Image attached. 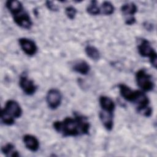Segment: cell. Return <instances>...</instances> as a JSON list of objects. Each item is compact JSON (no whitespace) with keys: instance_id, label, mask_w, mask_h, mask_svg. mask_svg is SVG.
Returning a JSON list of instances; mask_svg holds the SVG:
<instances>
[{"instance_id":"cell-1","label":"cell","mask_w":157,"mask_h":157,"mask_svg":"<svg viewBox=\"0 0 157 157\" xmlns=\"http://www.w3.org/2000/svg\"><path fill=\"white\" fill-rule=\"evenodd\" d=\"M53 127L63 137H75L88 134L90 124L86 117L75 114L74 117H66L61 121H54Z\"/></svg>"},{"instance_id":"cell-2","label":"cell","mask_w":157,"mask_h":157,"mask_svg":"<svg viewBox=\"0 0 157 157\" xmlns=\"http://www.w3.org/2000/svg\"><path fill=\"white\" fill-rule=\"evenodd\" d=\"M137 85L144 91H150L155 87V83L151 75L148 74L145 69H140L136 73Z\"/></svg>"},{"instance_id":"cell-3","label":"cell","mask_w":157,"mask_h":157,"mask_svg":"<svg viewBox=\"0 0 157 157\" xmlns=\"http://www.w3.org/2000/svg\"><path fill=\"white\" fill-rule=\"evenodd\" d=\"M137 48L140 55L142 57H148L150 58L151 64L154 68H156L157 55L156 52L151 47L150 42L145 39H142L137 46Z\"/></svg>"},{"instance_id":"cell-4","label":"cell","mask_w":157,"mask_h":157,"mask_svg":"<svg viewBox=\"0 0 157 157\" xmlns=\"http://www.w3.org/2000/svg\"><path fill=\"white\" fill-rule=\"evenodd\" d=\"M62 95L61 92L56 88H52L48 90L46 96V102L48 107L55 110L61 104Z\"/></svg>"},{"instance_id":"cell-5","label":"cell","mask_w":157,"mask_h":157,"mask_svg":"<svg viewBox=\"0 0 157 157\" xmlns=\"http://www.w3.org/2000/svg\"><path fill=\"white\" fill-rule=\"evenodd\" d=\"M14 22L20 28L29 29L33 26V22L29 14L25 10L12 15Z\"/></svg>"},{"instance_id":"cell-6","label":"cell","mask_w":157,"mask_h":157,"mask_svg":"<svg viewBox=\"0 0 157 157\" xmlns=\"http://www.w3.org/2000/svg\"><path fill=\"white\" fill-rule=\"evenodd\" d=\"M3 110L15 119L20 118L23 113L19 103L13 99H9L6 101Z\"/></svg>"},{"instance_id":"cell-7","label":"cell","mask_w":157,"mask_h":157,"mask_svg":"<svg viewBox=\"0 0 157 157\" xmlns=\"http://www.w3.org/2000/svg\"><path fill=\"white\" fill-rule=\"evenodd\" d=\"M19 45L22 51L28 56H33L37 52V47L33 40L26 37H21L18 39Z\"/></svg>"},{"instance_id":"cell-8","label":"cell","mask_w":157,"mask_h":157,"mask_svg":"<svg viewBox=\"0 0 157 157\" xmlns=\"http://www.w3.org/2000/svg\"><path fill=\"white\" fill-rule=\"evenodd\" d=\"M19 85L23 91L29 96L34 94L37 89V87L33 80L29 79L26 75H21L20 77Z\"/></svg>"},{"instance_id":"cell-9","label":"cell","mask_w":157,"mask_h":157,"mask_svg":"<svg viewBox=\"0 0 157 157\" xmlns=\"http://www.w3.org/2000/svg\"><path fill=\"white\" fill-rule=\"evenodd\" d=\"M99 119L107 131H111L113 127V112L101 110L99 113Z\"/></svg>"},{"instance_id":"cell-10","label":"cell","mask_w":157,"mask_h":157,"mask_svg":"<svg viewBox=\"0 0 157 157\" xmlns=\"http://www.w3.org/2000/svg\"><path fill=\"white\" fill-rule=\"evenodd\" d=\"M23 141L26 148L33 152L37 151L39 148V141L33 135L31 134H25L23 137Z\"/></svg>"},{"instance_id":"cell-11","label":"cell","mask_w":157,"mask_h":157,"mask_svg":"<svg viewBox=\"0 0 157 157\" xmlns=\"http://www.w3.org/2000/svg\"><path fill=\"white\" fill-rule=\"evenodd\" d=\"M132 102H134L137 106V107H145L149 105V99L143 91L140 90H134V95Z\"/></svg>"},{"instance_id":"cell-12","label":"cell","mask_w":157,"mask_h":157,"mask_svg":"<svg viewBox=\"0 0 157 157\" xmlns=\"http://www.w3.org/2000/svg\"><path fill=\"white\" fill-rule=\"evenodd\" d=\"M72 68L74 71L82 75L88 74L91 69L89 64L86 61L82 59L75 61L74 63Z\"/></svg>"},{"instance_id":"cell-13","label":"cell","mask_w":157,"mask_h":157,"mask_svg":"<svg viewBox=\"0 0 157 157\" xmlns=\"http://www.w3.org/2000/svg\"><path fill=\"white\" fill-rule=\"evenodd\" d=\"M99 105L101 110L109 112H113L115 109V104L113 101L108 96H101L99 98Z\"/></svg>"},{"instance_id":"cell-14","label":"cell","mask_w":157,"mask_h":157,"mask_svg":"<svg viewBox=\"0 0 157 157\" xmlns=\"http://www.w3.org/2000/svg\"><path fill=\"white\" fill-rule=\"evenodd\" d=\"M119 91L121 96L127 101L132 102L134 95V90H132L128 86L124 83H120L118 85Z\"/></svg>"},{"instance_id":"cell-15","label":"cell","mask_w":157,"mask_h":157,"mask_svg":"<svg viewBox=\"0 0 157 157\" xmlns=\"http://www.w3.org/2000/svg\"><path fill=\"white\" fill-rule=\"evenodd\" d=\"M6 6L11 13L12 15L24 10L22 3L20 1L17 0H9L6 1Z\"/></svg>"},{"instance_id":"cell-16","label":"cell","mask_w":157,"mask_h":157,"mask_svg":"<svg viewBox=\"0 0 157 157\" xmlns=\"http://www.w3.org/2000/svg\"><path fill=\"white\" fill-rule=\"evenodd\" d=\"M121 11L126 16L133 17L137 11V7L134 2L126 3L121 7Z\"/></svg>"},{"instance_id":"cell-17","label":"cell","mask_w":157,"mask_h":157,"mask_svg":"<svg viewBox=\"0 0 157 157\" xmlns=\"http://www.w3.org/2000/svg\"><path fill=\"white\" fill-rule=\"evenodd\" d=\"M2 153L6 156L18 157L20 154L16 150L15 147L11 143H7L1 148Z\"/></svg>"},{"instance_id":"cell-18","label":"cell","mask_w":157,"mask_h":157,"mask_svg":"<svg viewBox=\"0 0 157 157\" xmlns=\"http://www.w3.org/2000/svg\"><path fill=\"white\" fill-rule=\"evenodd\" d=\"M85 52L86 55L93 60L96 61L100 58L101 54L99 50L93 45H87L85 48Z\"/></svg>"},{"instance_id":"cell-19","label":"cell","mask_w":157,"mask_h":157,"mask_svg":"<svg viewBox=\"0 0 157 157\" xmlns=\"http://www.w3.org/2000/svg\"><path fill=\"white\" fill-rule=\"evenodd\" d=\"M115 10L113 4L109 1H104L100 7L101 13L105 15H112Z\"/></svg>"},{"instance_id":"cell-20","label":"cell","mask_w":157,"mask_h":157,"mask_svg":"<svg viewBox=\"0 0 157 157\" xmlns=\"http://www.w3.org/2000/svg\"><path fill=\"white\" fill-rule=\"evenodd\" d=\"M86 12L91 15H97L101 13L100 7L98 6L96 1H91L90 4L86 7Z\"/></svg>"},{"instance_id":"cell-21","label":"cell","mask_w":157,"mask_h":157,"mask_svg":"<svg viewBox=\"0 0 157 157\" xmlns=\"http://www.w3.org/2000/svg\"><path fill=\"white\" fill-rule=\"evenodd\" d=\"M1 121L3 124L7 126H11L15 123V118L6 113L3 109L1 110Z\"/></svg>"},{"instance_id":"cell-22","label":"cell","mask_w":157,"mask_h":157,"mask_svg":"<svg viewBox=\"0 0 157 157\" xmlns=\"http://www.w3.org/2000/svg\"><path fill=\"white\" fill-rule=\"evenodd\" d=\"M137 112L146 117H149L152 114V109L149 105L145 106V107H136Z\"/></svg>"},{"instance_id":"cell-23","label":"cell","mask_w":157,"mask_h":157,"mask_svg":"<svg viewBox=\"0 0 157 157\" xmlns=\"http://www.w3.org/2000/svg\"><path fill=\"white\" fill-rule=\"evenodd\" d=\"M77 10L73 6H68L65 9V14L70 20H74L76 16Z\"/></svg>"},{"instance_id":"cell-24","label":"cell","mask_w":157,"mask_h":157,"mask_svg":"<svg viewBox=\"0 0 157 157\" xmlns=\"http://www.w3.org/2000/svg\"><path fill=\"white\" fill-rule=\"evenodd\" d=\"M45 4H46L47 7L50 10L55 11H55H57V10H58V7L57 6V5H55L52 1H46Z\"/></svg>"},{"instance_id":"cell-25","label":"cell","mask_w":157,"mask_h":157,"mask_svg":"<svg viewBox=\"0 0 157 157\" xmlns=\"http://www.w3.org/2000/svg\"><path fill=\"white\" fill-rule=\"evenodd\" d=\"M136 19L134 16L128 17V18H126V20H125V23L128 25H132L136 23Z\"/></svg>"}]
</instances>
